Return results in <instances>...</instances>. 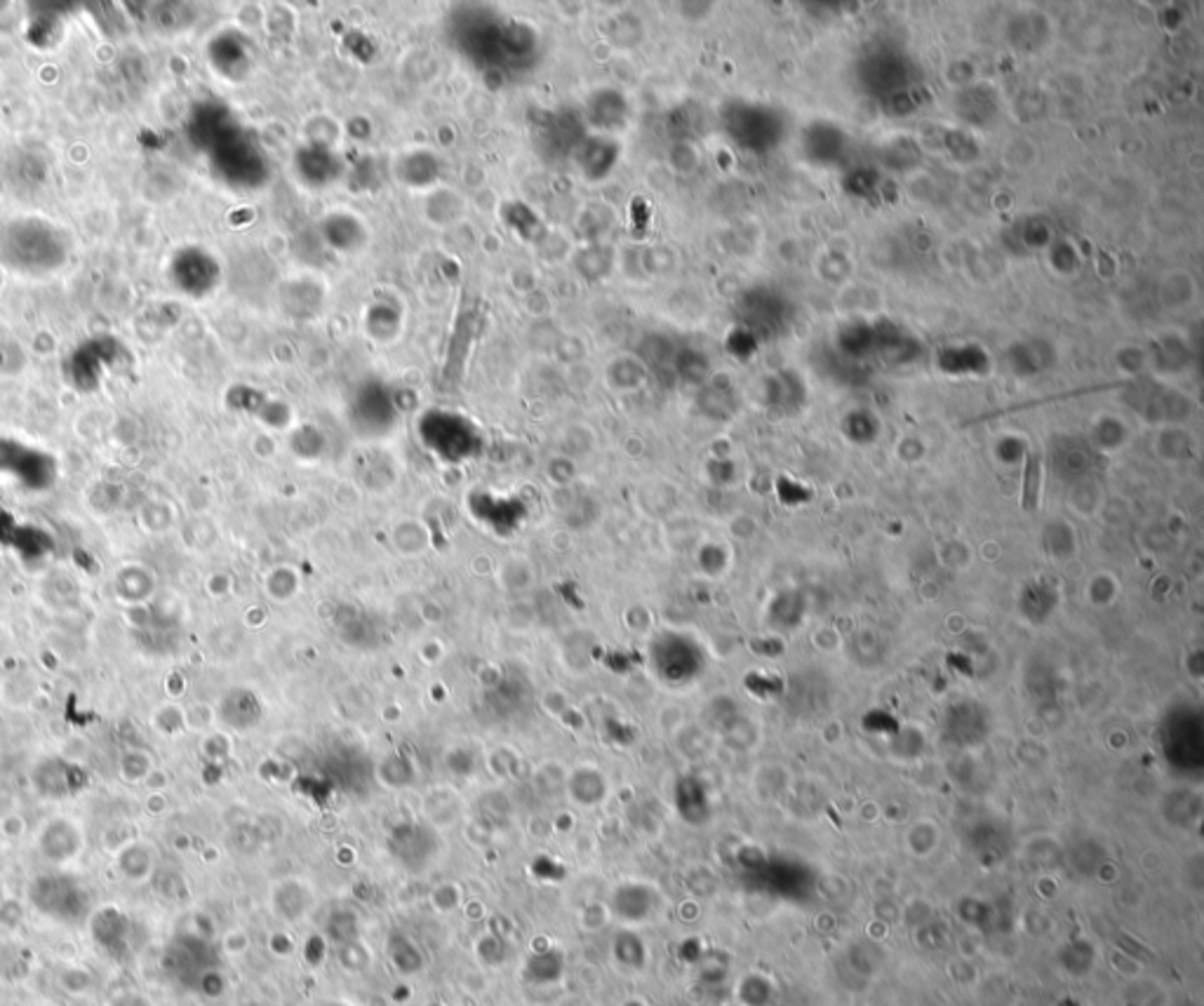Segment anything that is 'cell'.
<instances>
[{
  "mask_svg": "<svg viewBox=\"0 0 1204 1006\" xmlns=\"http://www.w3.org/2000/svg\"><path fill=\"white\" fill-rule=\"evenodd\" d=\"M71 241L43 217H19L0 229V261L24 275H50L69 259Z\"/></svg>",
  "mask_w": 1204,
  "mask_h": 1006,
  "instance_id": "1",
  "label": "cell"
},
{
  "mask_svg": "<svg viewBox=\"0 0 1204 1006\" xmlns=\"http://www.w3.org/2000/svg\"><path fill=\"white\" fill-rule=\"evenodd\" d=\"M130 926L118 910H102L92 917V938L106 950V955H121L127 948Z\"/></svg>",
  "mask_w": 1204,
  "mask_h": 1006,
  "instance_id": "8",
  "label": "cell"
},
{
  "mask_svg": "<svg viewBox=\"0 0 1204 1006\" xmlns=\"http://www.w3.org/2000/svg\"><path fill=\"white\" fill-rule=\"evenodd\" d=\"M31 903L50 920L73 922L83 915L85 894L76 882L64 875H50L36 880L31 886Z\"/></svg>",
  "mask_w": 1204,
  "mask_h": 1006,
  "instance_id": "2",
  "label": "cell"
},
{
  "mask_svg": "<svg viewBox=\"0 0 1204 1006\" xmlns=\"http://www.w3.org/2000/svg\"><path fill=\"white\" fill-rule=\"evenodd\" d=\"M62 985L66 988V992H73V995H85L92 985V976L83 966H76V969L71 966V969H64Z\"/></svg>",
  "mask_w": 1204,
  "mask_h": 1006,
  "instance_id": "11",
  "label": "cell"
},
{
  "mask_svg": "<svg viewBox=\"0 0 1204 1006\" xmlns=\"http://www.w3.org/2000/svg\"><path fill=\"white\" fill-rule=\"evenodd\" d=\"M76 776H78V770H76V766H71L69 762L50 760V762H43L41 766H38L36 774H33V780H36V788L41 790V796H45V798H66V796H73V792L78 790Z\"/></svg>",
  "mask_w": 1204,
  "mask_h": 1006,
  "instance_id": "7",
  "label": "cell"
},
{
  "mask_svg": "<svg viewBox=\"0 0 1204 1006\" xmlns=\"http://www.w3.org/2000/svg\"><path fill=\"white\" fill-rule=\"evenodd\" d=\"M118 868L123 870V875L132 882H141L151 875L153 870V854L149 846L139 842L127 844L125 849L118 854Z\"/></svg>",
  "mask_w": 1204,
  "mask_h": 1006,
  "instance_id": "9",
  "label": "cell"
},
{
  "mask_svg": "<svg viewBox=\"0 0 1204 1006\" xmlns=\"http://www.w3.org/2000/svg\"><path fill=\"white\" fill-rule=\"evenodd\" d=\"M38 849L50 864H71L83 852V830L71 818H50L38 835Z\"/></svg>",
  "mask_w": 1204,
  "mask_h": 1006,
  "instance_id": "4",
  "label": "cell"
},
{
  "mask_svg": "<svg viewBox=\"0 0 1204 1006\" xmlns=\"http://www.w3.org/2000/svg\"><path fill=\"white\" fill-rule=\"evenodd\" d=\"M3 898H5V896H3V884H0V901H3Z\"/></svg>",
  "mask_w": 1204,
  "mask_h": 1006,
  "instance_id": "14",
  "label": "cell"
},
{
  "mask_svg": "<svg viewBox=\"0 0 1204 1006\" xmlns=\"http://www.w3.org/2000/svg\"><path fill=\"white\" fill-rule=\"evenodd\" d=\"M22 922H24L22 906L10 901V898H3V901H0V926H3V929H17Z\"/></svg>",
  "mask_w": 1204,
  "mask_h": 1006,
  "instance_id": "13",
  "label": "cell"
},
{
  "mask_svg": "<svg viewBox=\"0 0 1204 1006\" xmlns=\"http://www.w3.org/2000/svg\"><path fill=\"white\" fill-rule=\"evenodd\" d=\"M170 275L175 285L191 297H203L219 281V267L207 252L198 247H187L177 252V257L172 259Z\"/></svg>",
  "mask_w": 1204,
  "mask_h": 1006,
  "instance_id": "3",
  "label": "cell"
},
{
  "mask_svg": "<svg viewBox=\"0 0 1204 1006\" xmlns=\"http://www.w3.org/2000/svg\"><path fill=\"white\" fill-rule=\"evenodd\" d=\"M116 341L111 339H99V341H90L85 346L78 349L71 357V365H69V375L73 379V383L78 386H83L85 391H90L92 386H97L99 377L104 375V365L106 361H111L116 357Z\"/></svg>",
  "mask_w": 1204,
  "mask_h": 1006,
  "instance_id": "5",
  "label": "cell"
},
{
  "mask_svg": "<svg viewBox=\"0 0 1204 1006\" xmlns=\"http://www.w3.org/2000/svg\"><path fill=\"white\" fill-rule=\"evenodd\" d=\"M1040 487H1042L1040 457H1036L1033 452H1028V457H1026V471H1024V497H1022L1026 511H1036V508H1038Z\"/></svg>",
  "mask_w": 1204,
  "mask_h": 1006,
  "instance_id": "10",
  "label": "cell"
},
{
  "mask_svg": "<svg viewBox=\"0 0 1204 1006\" xmlns=\"http://www.w3.org/2000/svg\"><path fill=\"white\" fill-rule=\"evenodd\" d=\"M10 449L15 457H10L5 440H0V468L12 471L17 478L33 487H41L50 480L52 461L48 457H43L41 452H31V449H26L17 443H10Z\"/></svg>",
  "mask_w": 1204,
  "mask_h": 1006,
  "instance_id": "6",
  "label": "cell"
},
{
  "mask_svg": "<svg viewBox=\"0 0 1204 1006\" xmlns=\"http://www.w3.org/2000/svg\"><path fill=\"white\" fill-rule=\"evenodd\" d=\"M106 1006H155L153 1000L137 988H123L116 990L113 995L106 1000Z\"/></svg>",
  "mask_w": 1204,
  "mask_h": 1006,
  "instance_id": "12",
  "label": "cell"
}]
</instances>
